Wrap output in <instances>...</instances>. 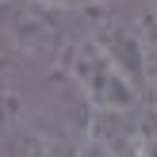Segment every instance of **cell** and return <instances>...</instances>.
<instances>
[{
    "label": "cell",
    "mask_w": 157,
    "mask_h": 157,
    "mask_svg": "<svg viewBox=\"0 0 157 157\" xmlns=\"http://www.w3.org/2000/svg\"><path fill=\"white\" fill-rule=\"evenodd\" d=\"M61 69L73 81L77 96L84 100L88 107H104V111H127V107L142 104V92L138 84L115 65L111 58L104 54V46L96 42L92 35L73 38V42L61 46Z\"/></svg>",
    "instance_id": "1"
},
{
    "label": "cell",
    "mask_w": 157,
    "mask_h": 157,
    "mask_svg": "<svg viewBox=\"0 0 157 157\" xmlns=\"http://www.w3.org/2000/svg\"><path fill=\"white\" fill-rule=\"evenodd\" d=\"M4 31L15 42L19 54L46 61L58 58L61 46H65V27H61V8L46 4V0H19V4L8 8L4 15Z\"/></svg>",
    "instance_id": "2"
},
{
    "label": "cell",
    "mask_w": 157,
    "mask_h": 157,
    "mask_svg": "<svg viewBox=\"0 0 157 157\" xmlns=\"http://www.w3.org/2000/svg\"><path fill=\"white\" fill-rule=\"evenodd\" d=\"M92 38L104 46V54L138 84V92H142L146 65H150V50H146V42L138 38V31L130 27V23H119V19H100L96 31H92Z\"/></svg>",
    "instance_id": "3"
},
{
    "label": "cell",
    "mask_w": 157,
    "mask_h": 157,
    "mask_svg": "<svg viewBox=\"0 0 157 157\" xmlns=\"http://www.w3.org/2000/svg\"><path fill=\"white\" fill-rule=\"evenodd\" d=\"M19 119H23V96L15 88H8V84H0V146H8Z\"/></svg>",
    "instance_id": "4"
},
{
    "label": "cell",
    "mask_w": 157,
    "mask_h": 157,
    "mask_svg": "<svg viewBox=\"0 0 157 157\" xmlns=\"http://www.w3.org/2000/svg\"><path fill=\"white\" fill-rule=\"evenodd\" d=\"M134 31H138V38L146 42V50H150V54H157V0H150V4L138 12Z\"/></svg>",
    "instance_id": "5"
},
{
    "label": "cell",
    "mask_w": 157,
    "mask_h": 157,
    "mask_svg": "<svg viewBox=\"0 0 157 157\" xmlns=\"http://www.w3.org/2000/svg\"><path fill=\"white\" fill-rule=\"evenodd\" d=\"M4 65H8V58H4V50H0V69H4Z\"/></svg>",
    "instance_id": "6"
}]
</instances>
